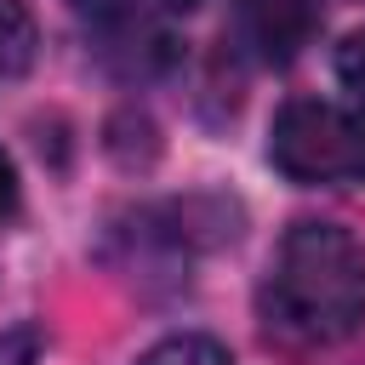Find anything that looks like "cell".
Returning <instances> with one entry per match:
<instances>
[{"label":"cell","mask_w":365,"mask_h":365,"mask_svg":"<svg viewBox=\"0 0 365 365\" xmlns=\"http://www.w3.org/2000/svg\"><path fill=\"white\" fill-rule=\"evenodd\" d=\"M274 319L302 342H348L365 325V251L336 222H297L268 268Z\"/></svg>","instance_id":"cell-1"},{"label":"cell","mask_w":365,"mask_h":365,"mask_svg":"<svg viewBox=\"0 0 365 365\" xmlns=\"http://www.w3.org/2000/svg\"><path fill=\"white\" fill-rule=\"evenodd\" d=\"M268 160L291 182H365V114L291 97L268 125Z\"/></svg>","instance_id":"cell-2"},{"label":"cell","mask_w":365,"mask_h":365,"mask_svg":"<svg viewBox=\"0 0 365 365\" xmlns=\"http://www.w3.org/2000/svg\"><path fill=\"white\" fill-rule=\"evenodd\" d=\"M240 29L262 63H291L314 34V6L308 0H240Z\"/></svg>","instance_id":"cell-3"},{"label":"cell","mask_w":365,"mask_h":365,"mask_svg":"<svg viewBox=\"0 0 365 365\" xmlns=\"http://www.w3.org/2000/svg\"><path fill=\"white\" fill-rule=\"evenodd\" d=\"M34 11L29 0H0V86H11L17 74H29L34 63Z\"/></svg>","instance_id":"cell-4"},{"label":"cell","mask_w":365,"mask_h":365,"mask_svg":"<svg viewBox=\"0 0 365 365\" xmlns=\"http://www.w3.org/2000/svg\"><path fill=\"white\" fill-rule=\"evenodd\" d=\"M137 365H234L228 359V348L217 342V336H200V331H177V336H165V342H154Z\"/></svg>","instance_id":"cell-5"},{"label":"cell","mask_w":365,"mask_h":365,"mask_svg":"<svg viewBox=\"0 0 365 365\" xmlns=\"http://www.w3.org/2000/svg\"><path fill=\"white\" fill-rule=\"evenodd\" d=\"M74 11H80V23H86L91 34H103V40H131V34H143L137 0H74Z\"/></svg>","instance_id":"cell-6"},{"label":"cell","mask_w":365,"mask_h":365,"mask_svg":"<svg viewBox=\"0 0 365 365\" xmlns=\"http://www.w3.org/2000/svg\"><path fill=\"white\" fill-rule=\"evenodd\" d=\"M336 80L365 103V29H354V34L336 46Z\"/></svg>","instance_id":"cell-7"},{"label":"cell","mask_w":365,"mask_h":365,"mask_svg":"<svg viewBox=\"0 0 365 365\" xmlns=\"http://www.w3.org/2000/svg\"><path fill=\"white\" fill-rule=\"evenodd\" d=\"M40 359V331L34 325H6L0 331V365H34Z\"/></svg>","instance_id":"cell-8"},{"label":"cell","mask_w":365,"mask_h":365,"mask_svg":"<svg viewBox=\"0 0 365 365\" xmlns=\"http://www.w3.org/2000/svg\"><path fill=\"white\" fill-rule=\"evenodd\" d=\"M17 211V165H11V154L0 148V222Z\"/></svg>","instance_id":"cell-9"},{"label":"cell","mask_w":365,"mask_h":365,"mask_svg":"<svg viewBox=\"0 0 365 365\" xmlns=\"http://www.w3.org/2000/svg\"><path fill=\"white\" fill-rule=\"evenodd\" d=\"M165 6H182V11H188V6H200V0H165Z\"/></svg>","instance_id":"cell-10"}]
</instances>
